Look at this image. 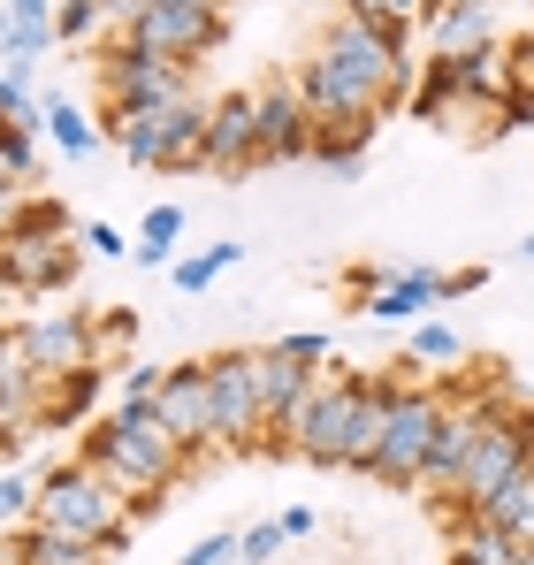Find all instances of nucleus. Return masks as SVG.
<instances>
[{
	"instance_id": "38",
	"label": "nucleus",
	"mask_w": 534,
	"mask_h": 565,
	"mask_svg": "<svg viewBox=\"0 0 534 565\" xmlns=\"http://www.w3.org/2000/svg\"><path fill=\"white\" fill-rule=\"evenodd\" d=\"M313 527H321V520H313V504H290V512H282V535H290V543H298V535H313Z\"/></svg>"
},
{
	"instance_id": "44",
	"label": "nucleus",
	"mask_w": 534,
	"mask_h": 565,
	"mask_svg": "<svg viewBox=\"0 0 534 565\" xmlns=\"http://www.w3.org/2000/svg\"><path fill=\"white\" fill-rule=\"evenodd\" d=\"M520 253H527V260H534V237H527V245H520Z\"/></svg>"
},
{
	"instance_id": "16",
	"label": "nucleus",
	"mask_w": 534,
	"mask_h": 565,
	"mask_svg": "<svg viewBox=\"0 0 534 565\" xmlns=\"http://www.w3.org/2000/svg\"><path fill=\"white\" fill-rule=\"evenodd\" d=\"M428 306H444V276H436V268H397L359 313H366V321H420Z\"/></svg>"
},
{
	"instance_id": "27",
	"label": "nucleus",
	"mask_w": 534,
	"mask_h": 565,
	"mask_svg": "<svg viewBox=\"0 0 534 565\" xmlns=\"http://www.w3.org/2000/svg\"><path fill=\"white\" fill-rule=\"evenodd\" d=\"M31 504H39V473L8 467L0 473V535H8V527H31Z\"/></svg>"
},
{
	"instance_id": "36",
	"label": "nucleus",
	"mask_w": 534,
	"mask_h": 565,
	"mask_svg": "<svg viewBox=\"0 0 534 565\" xmlns=\"http://www.w3.org/2000/svg\"><path fill=\"white\" fill-rule=\"evenodd\" d=\"M15 375H31V367H23V337L0 329V382H15Z\"/></svg>"
},
{
	"instance_id": "30",
	"label": "nucleus",
	"mask_w": 534,
	"mask_h": 565,
	"mask_svg": "<svg viewBox=\"0 0 534 565\" xmlns=\"http://www.w3.org/2000/svg\"><path fill=\"white\" fill-rule=\"evenodd\" d=\"M0 161H8L15 184H39V130H8L0 138Z\"/></svg>"
},
{
	"instance_id": "41",
	"label": "nucleus",
	"mask_w": 534,
	"mask_h": 565,
	"mask_svg": "<svg viewBox=\"0 0 534 565\" xmlns=\"http://www.w3.org/2000/svg\"><path fill=\"white\" fill-rule=\"evenodd\" d=\"M444 565H481V558H473V551H466V543H450V558Z\"/></svg>"
},
{
	"instance_id": "45",
	"label": "nucleus",
	"mask_w": 534,
	"mask_h": 565,
	"mask_svg": "<svg viewBox=\"0 0 534 565\" xmlns=\"http://www.w3.org/2000/svg\"><path fill=\"white\" fill-rule=\"evenodd\" d=\"M0 138H8V115H0Z\"/></svg>"
},
{
	"instance_id": "1",
	"label": "nucleus",
	"mask_w": 534,
	"mask_h": 565,
	"mask_svg": "<svg viewBox=\"0 0 534 565\" xmlns=\"http://www.w3.org/2000/svg\"><path fill=\"white\" fill-rule=\"evenodd\" d=\"M413 31L405 23H374V15H329L313 54L298 62V93L313 107V122H337V115H389L397 99L413 93Z\"/></svg>"
},
{
	"instance_id": "28",
	"label": "nucleus",
	"mask_w": 534,
	"mask_h": 565,
	"mask_svg": "<svg viewBox=\"0 0 534 565\" xmlns=\"http://www.w3.org/2000/svg\"><path fill=\"white\" fill-rule=\"evenodd\" d=\"M161 375H169L161 360H130V367L115 375V405H153V397H161Z\"/></svg>"
},
{
	"instance_id": "15",
	"label": "nucleus",
	"mask_w": 534,
	"mask_h": 565,
	"mask_svg": "<svg viewBox=\"0 0 534 565\" xmlns=\"http://www.w3.org/2000/svg\"><path fill=\"white\" fill-rule=\"evenodd\" d=\"M260 367H267V444H275V436H282V420H290V413L306 405V390L321 382V367H313V360H298L290 344H267Z\"/></svg>"
},
{
	"instance_id": "10",
	"label": "nucleus",
	"mask_w": 534,
	"mask_h": 565,
	"mask_svg": "<svg viewBox=\"0 0 534 565\" xmlns=\"http://www.w3.org/2000/svg\"><path fill=\"white\" fill-rule=\"evenodd\" d=\"M15 337H23V367L39 382H70L77 367H99V352H92V313H39V321H23Z\"/></svg>"
},
{
	"instance_id": "5",
	"label": "nucleus",
	"mask_w": 534,
	"mask_h": 565,
	"mask_svg": "<svg viewBox=\"0 0 534 565\" xmlns=\"http://www.w3.org/2000/svg\"><path fill=\"white\" fill-rule=\"evenodd\" d=\"M436 428H444V390H428V382H413V375H389V420H382L374 481L420 489L428 481V451H436Z\"/></svg>"
},
{
	"instance_id": "22",
	"label": "nucleus",
	"mask_w": 534,
	"mask_h": 565,
	"mask_svg": "<svg viewBox=\"0 0 534 565\" xmlns=\"http://www.w3.org/2000/svg\"><path fill=\"white\" fill-rule=\"evenodd\" d=\"M382 420H389V375H374V397H366V413H359V436H352V451H344V473H374V459H382Z\"/></svg>"
},
{
	"instance_id": "33",
	"label": "nucleus",
	"mask_w": 534,
	"mask_h": 565,
	"mask_svg": "<svg viewBox=\"0 0 534 565\" xmlns=\"http://www.w3.org/2000/svg\"><path fill=\"white\" fill-rule=\"evenodd\" d=\"M177 565H237V535H199Z\"/></svg>"
},
{
	"instance_id": "31",
	"label": "nucleus",
	"mask_w": 534,
	"mask_h": 565,
	"mask_svg": "<svg viewBox=\"0 0 534 565\" xmlns=\"http://www.w3.org/2000/svg\"><path fill=\"white\" fill-rule=\"evenodd\" d=\"M183 237V206H146V222H138V245H161V253H177Z\"/></svg>"
},
{
	"instance_id": "25",
	"label": "nucleus",
	"mask_w": 534,
	"mask_h": 565,
	"mask_svg": "<svg viewBox=\"0 0 534 565\" xmlns=\"http://www.w3.org/2000/svg\"><path fill=\"white\" fill-rule=\"evenodd\" d=\"M405 352H413V360H420V367H458V360H466V337H458V329H450V321H420V329H413V344H405Z\"/></svg>"
},
{
	"instance_id": "29",
	"label": "nucleus",
	"mask_w": 534,
	"mask_h": 565,
	"mask_svg": "<svg viewBox=\"0 0 534 565\" xmlns=\"http://www.w3.org/2000/svg\"><path fill=\"white\" fill-rule=\"evenodd\" d=\"M282 543H290L282 520H253V527L237 535V565H275V558H282Z\"/></svg>"
},
{
	"instance_id": "6",
	"label": "nucleus",
	"mask_w": 534,
	"mask_h": 565,
	"mask_svg": "<svg viewBox=\"0 0 534 565\" xmlns=\"http://www.w3.org/2000/svg\"><path fill=\"white\" fill-rule=\"evenodd\" d=\"M214 382V451H260L267 444V367L260 352H214L206 360Z\"/></svg>"
},
{
	"instance_id": "17",
	"label": "nucleus",
	"mask_w": 534,
	"mask_h": 565,
	"mask_svg": "<svg viewBox=\"0 0 534 565\" xmlns=\"http://www.w3.org/2000/svg\"><path fill=\"white\" fill-rule=\"evenodd\" d=\"M191 169H206V99H183L161 138V177H191Z\"/></svg>"
},
{
	"instance_id": "21",
	"label": "nucleus",
	"mask_w": 534,
	"mask_h": 565,
	"mask_svg": "<svg viewBox=\"0 0 534 565\" xmlns=\"http://www.w3.org/2000/svg\"><path fill=\"white\" fill-rule=\"evenodd\" d=\"M99 382L107 367H77L70 382H46V413H39V428H77L92 413V397H99Z\"/></svg>"
},
{
	"instance_id": "13",
	"label": "nucleus",
	"mask_w": 534,
	"mask_h": 565,
	"mask_svg": "<svg viewBox=\"0 0 534 565\" xmlns=\"http://www.w3.org/2000/svg\"><path fill=\"white\" fill-rule=\"evenodd\" d=\"M253 99H260V153L267 161H313V107L298 93V77H267Z\"/></svg>"
},
{
	"instance_id": "35",
	"label": "nucleus",
	"mask_w": 534,
	"mask_h": 565,
	"mask_svg": "<svg viewBox=\"0 0 534 565\" xmlns=\"http://www.w3.org/2000/svg\"><path fill=\"white\" fill-rule=\"evenodd\" d=\"M31 191H39V184H0V237H8V230L23 222V206H31Z\"/></svg>"
},
{
	"instance_id": "32",
	"label": "nucleus",
	"mask_w": 534,
	"mask_h": 565,
	"mask_svg": "<svg viewBox=\"0 0 534 565\" xmlns=\"http://www.w3.org/2000/svg\"><path fill=\"white\" fill-rule=\"evenodd\" d=\"M77 237H85V253H99V260H130V253H138V245H130L115 222H85Z\"/></svg>"
},
{
	"instance_id": "19",
	"label": "nucleus",
	"mask_w": 534,
	"mask_h": 565,
	"mask_svg": "<svg viewBox=\"0 0 534 565\" xmlns=\"http://www.w3.org/2000/svg\"><path fill=\"white\" fill-rule=\"evenodd\" d=\"M23 551H31V565H107V558H115L107 543H85V535L46 527V520H31V527H23Z\"/></svg>"
},
{
	"instance_id": "4",
	"label": "nucleus",
	"mask_w": 534,
	"mask_h": 565,
	"mask_svg": "<svg viewBox=\"0 0 534 565\" xmlns=\"http://www.w3.org/2000/svg\"><path fill=\"white\" fill-rule=\"evenodd\" d=\"M31 520H46V527H70V535H85V543H107V551H122V543H130V504H122V497L99 481V467H92L85 451L39 473V504H31Z\"/></svg>"
},
{
	"instance_id": "2",
	"label": "nucleus",
	"mask_w": 534,
	"mask_h": 565,
	"mask_svg": "<svg viewBox=\"0 0 534 565\" xmlns=\"http://www.w3.org/2000/svg\"><path fill=\"white\" fill-rule=\"evenodd\" d=\"M85 459L99 467V481H107L130 512H153L183 473H191L199 451L177 444V436L161 428V413H153V405H115V413L85 436Z\"/></svg>"
},
{
	"instance_id": "12",
	"label": "nucleus",
	"mask_w": 534,
	"mask_h": 565,
	"mask_svg": "<svg viewBox=\"0 0 534 565\" xmlns=\"http://www.w3.org/2000/svg\"><path fill=\"white\" fill-rule=\"evenodd\" d=\"M267 153H260V99L253 93H229L206 107V169L214 177H253Z\"/></svg>"
},
{
	"instance_id": "3",
	"label": "nucleus",
	"mask_w": 534,
	"mask_h": 565,
	"mask_svg": "<svg viewBox=\"0 0 534 565\" xmlns=\"http://www.w3.org/2000/svg\"><path fill=\"white\" fill-rule=\"evenodd\" d=\"M366 397H374V375H366V367H321V382L306 390V405L282 420L275 451H290V459H306V467H344Z\"/></svg>"
},
{
	"instance_id": "14",
	"label": "nucleus",
	"mask_w": 534,
	"mask_h": 565,
	"mask_svg": "<svg viewBox=\"0 0 534 565\" xmlns=\"http://www.w3.org/2000/svg\"><path fill=\"white\" fill-rule=\"evenodd\" d=\"M177 107H122V99H99V138H107L130 169H161V138H169V115H177Z\"/></svg>"
},
{
	"instance_id": "7",
	"label": "nucleus",
	"mask_w": 534,
	"mask_h": 565,
	"mask_svg": "<svg viewBox=\"0 0 534 565\" xmlns=\"http://www.w3.org/2000/svg\"><path fill=\"white\" fill-rule=\"evenodd\" d=\"M115 39H130V46H153V54H169V62H206V54H222V39H229V8L222 0H153L146 15H130Z\"/></svg>"
},
{
	"instance_id": "20",
	"label": "nucleus",
	"mask_w": 534,
	"mask_h": 565,
	"mask_svg": "<svg viewBox=\"0 0 534 565\" xmlns=\"http://www.w3.org/2000/svg\"><path fill=\"white\" fill-rule=\"evenodd\" d=\"M46 138H54V153H62V161H85V153L107 146V138H99V122H92L85 107H70L62 93H46Z\"/></svg>"
},
{
	"instance_id": "43",
	"label": "nucleus",
	"mask_w": 534,
	"mask_h": 565,
	"mask_svg": "<svg viewBox=\"0 0 534 565\" xmlns=\"http://www.w3.org/2000/svg\"><path fill=\"white\" fill-rule=\"evenodd\" d=\"M0 184H15V177H8V161H0Z\"/></svg>"
},
{
	"instance_id": "42",
	"label": "nucleus",
	"mask_w": 534,
	"mask_h": 565,
	"mask_svg": "<svg viewBox=\"0 0 534 565\" xmlns=\"http://www.w3.org/2000/svg\"><path fill=\"white\" fill-rule=\"evenodd\" d=\"M520 565H534V543H527V551H520Z\"/></svg>"
},
{
	"instance_id": "40",
	"label": "nucleus",
	"mask_w": 534,
	"mask_h": 565,
	"mask_svg": "<svg viewBox=\"0 0 534 565\" xmlns=\"http://www.w3.org/2000/svg\"><path fill=\"white\" fill-rule=\"evenodd\" d=\"M146 8H153V0H107V23L122 31V23H130V15H146Z\"/></svg>"
},
{
	"instance_id": "8",
	"label": "nucleus",
	"mask_w": 534,
	"mask_h": 565,
	"mask_svg": "<svg viewBox=\"0 0 534 565\" xmlns=\"http://www.w3.org/2000/svg\"><path fill=\"white\" fill-rule=\"evenodd\" d=\"M85 268V237L77 230H8L0 237V290L15 298H54Z\"/></svg>"
},
{
	"instance_id": "37",
	"label": "nucleus",
	"mask_w": 534,
	"mask_h": 565,
	"mask_svg": "<svg viewBox=\"0 0 534 565\" xmlns=\"http://www.w3.org/2000/svg\"><path fill=\"white\" fill-rule=\"evenodd\" d=\"M481 282H489V268H450V276H444V298H473Z\"/></svg>"
},
{
	"instance_id": "39",
	"label": "nucleus",
	"mask_w": 534,
	"mask_h": 565,
	"mask_svg": "<svg viewBox=\"0 0 534 565\" xmlns=\"http://www.w3.org/2000/svg\"><path fill=\"white\" fill-rule=\"evenodd\" d=\"M337 8H344V15H374V23H389L397 0H337Z\"/></svg>"
},
{
	"instance_id": "9",
	"label": "nucleus",
	"mask_w": 534,
	"mask_h": 565,
	"mask_svg": "<svg viewBox=\"0 0 534 565\" xmlns=\"http://www.w3.org/2000/svg\"><path fill=\"white\" fill-rule=\"evenodd\" d=\"M92 62H99V99H122V107H177V99H191V62H169L153 46L115 39Z\"/></svg>"
},
{
	"instance_id": "23",
	"label": "nucleus",
	"mask_w": 534,
	"mask_h": 565,
	"mask_svg": "<svg viewBox=\"0 0 534 565\" xmlns=\"http://www.w3.org/2000/svg\"><path fill=\"white\" fill-rule=\"evenodd\" d=\"M138 344V313L130 306H107V313H92V352H99V367L115 375V360Z\"/></svg>"
},
{
	"instance_id": "34",
	"label": "nucleus",
	"mask_w": 534,
	"mask_h": 565,
	"mask_svg": "<svg viewBox=\"0 0 534 565\" xmlns=\"http://www.w3.org/2000/svg\"><path fill=\"white\" fill-rule=\"evenodd\" d=\"M504 54H512V85L534 93V31H527V39H504Z\"/></svg>"
},
{
	"instance_id": "26",
	"label": "nucleus",
	"mask_w": 534,
	"mask_h": 565,
	"mask_svg": "<svg viewBox=\"0 0 534 565\" xmlns=\"http://www.w3.org/2000/svg\"><path fill=\"white\" fill-rule=\"evenodd\" d=\"M245 260V245L229 237V245H206V253H191V260H177L169 276H177V290H206V282L222 276V268H237Z\"/></svg>"
},
{
	"instance_id": "11",
	"label": "nucleus",
	"mask_w": 534,
	"mask_h": 565,
	"mask_svg": "<svg viewBox=\"0 0 534 565\" xmlns=\"http://www.w3.org/2000/svg\"><path fill=\"white\" fill-rule=\"evenodd\" d=\"M153 413H161V428H169L177 444L214 451V382H206V360H169Z\"/></svg>"
},
{
	"instance_id": "18",
	"label": "nucleus",
	"mask_w": 534,
	"mask_h": 565,
	"mask_svg": "<svg viewBox=\"0 0 534 565\" xmlns=\"http://www.w3.org/2000/svg\"><path fill=\"white\" fill-rule=\"evenodd\" d=\"M374 146V115H337V122H313V161H329L337 177H359V153Z\"/></svg>"
},
{
	"instance_id": "24",
	"label": "nucleus",
	"mask_w": 534,
	"mask_h": 565,
	"mask_svg": "<svg viewBox=\"0 0 534 565\" xmlns=\"http://www.w3.org/2000/svg\"><path fill=\"white\" fill-rule=\"evenodd\" d=\"M107 31V0H54V39L62 46H92Z\"/></svg>"
}]
</instances>
